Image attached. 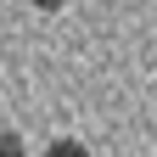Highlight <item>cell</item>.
I'll return each instance as SVG.
<instances>
[{"mask_svg":"<svg viewBox=\"0 0 157 157\" xmlns=\"http://www.w3.org/2000/svg\"><path fill=\"white\" fill-rule=\"evenodd\" d=\"M34 6H39V11H62L67 0H34Z\"/></svg>","mask_w":157,"mask_h":157,"instance_id":"cell-3","label":"cell"},{"mask_svg":"<svg viewBox=\"0 0 157 157\" xmlns=\"http://www.w3.org/2000/svg\"><path fill=\"white\" fill-rule=\"evenodd\" d=\"M0 157H28V151H23V140H17L11 129H0Z\"/></svg>","mask_w":157,"mask_h":157,"instance_id":"cell-1","label":"cell"},{"mask_svg":"<svg viewBox=\"0 0 157 157\" xmlns=\"http://www.w3.org/2000/svg\"><path fill=\"white\" fill-rule=\"evenodd\" d=\"M45 157H90V151H84V146H78V140H56V146H51Z\"/></svg>","mask_w":157,"mask_h":157,"instance_id":"cell-2","label":"cell"}]
</instances>
